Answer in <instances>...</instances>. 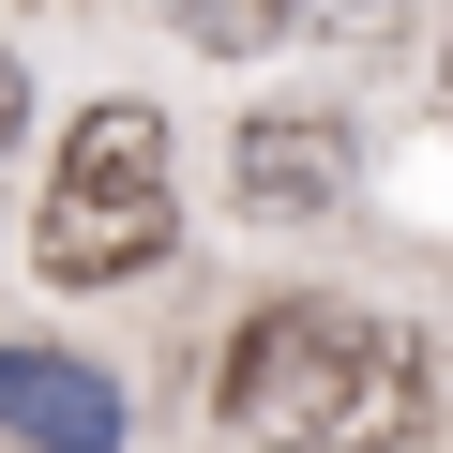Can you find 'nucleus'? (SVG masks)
<instances>
[{
	"instance_id": "obj_1",
	"label": "nucleus",
	"mask_w": 453,
	"mask_h": 453,
	"mask_svg": "<svg viewBox=\"0 0 453 453\" xmlns=\"http://www.w3.org/2000/svg\"><path fill=\"white\" fill-rule=\"evenodd\" d=\"M181 242V166H166V106L106 91L76 106L61 166H46V211H31V273L46 288H136L151 257Z\"/></svg>"
},
{
	"instance_id": "obj_7",
	"label": "nucleus",
	"mask_w": 453,
	"mask_h": 453,
	"mask_svg": "<svg viewBox=\"0 0 453 453\" xmlns=\"http://www.w3.org/2000/svg\"><path fill=\"white\" fill-rule=\"evenodd\" d=\"M16 121H31V76H16V46H0V151H16Z\"/></svg>"
},
{
	"instance_id": "obj_5",
	"label": "nucleus",
	"mask_w": 453,
	"mask_h": 453,
	"mask_svg": "<svg viewBox=\"0 0 453 453\" xmlns=\"http://www.w3.org/2000/svg\"><path fill=\"white\" fill-rule=\"evenodd\" d=\"M0 438L16 453H121V378L61 348H0Z\"/></svg>"
},
{
	"instance_id": "obj_2",
	"label": "nucleus",
	"mask_w": 453,
	"mask_h": 453,
	"mask_svg": "<svg viewBox=\"0 0 453 453\" xmlns=\"http://www.w3.org/2000/svg\"><path fill=\"white\" fill-rule=\"evenodd\" d=\"M303 438H318V453H408V438H423V333L348 318V348H333V378H318Z\"/></svg>"
},
{
	"instance_id": "obj_3",
	"label": "nucleus",
	"mask_w": 453,
	"mask_h": 453,
	"mask_svg": "<svg viewBox=\"0 0 453 453\" xmlns=\"http://www.w3.org/2000/svg\"><path fill=\"white\" fill-rule=\"evenodd\" d=\"M226 196H242L257 226H303L348 196V121L333 106H257L242 136H226Z\"/></svg>"
},
{
	"instance_id": "obj_4",
	"label": "nucleus",
	"mask_w": 453,
	"mask_h": 453,
	"mask_svg": "<svg viewBox=\"0 0 453 453\" xmlns=\"http://www.w3.org/2000/svg\"><path fill=\"white\" fill-rule=\"evenodd\" d=\"M333 348H348V318H333V303H273V318H242V348H226L211 408H226V423H303V408H318V378H333Z\"/></svg>"
},
{
	"instance_id": "obj_6",
	"label": "nucleus",
	"mask_w": 453,
	"mask_h": 453,
	"mask_svg": "<svg viewBox=\"0 0 453 453\" xmlns=\"http://www.w3.org/2000/svg\"><path fill=\"white\" fill-rule=\"evenodd\" d=\"M166 31H181V46H211V61H257V46H288V31H303V0H166Z\"/></svg>"
}]
</instances>
